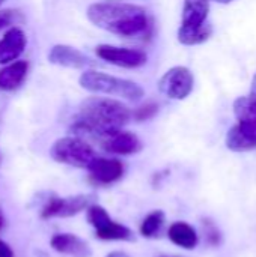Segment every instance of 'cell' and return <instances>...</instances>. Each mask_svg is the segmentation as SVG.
I'll return each instance as SVG.
<instances>
[{
	"label": "cell",
	"instance_id": "cell-1",
	"mask_svg": "<svg viewBox=\"0 0 256 257\" xmlns=\"http://www.w3.org/2000/svg\"><path fill=\"white\" fill-rule=\"evenodd\" d=\"M131 120V110L118 99L89 96L81 101L78 113L71 123V131L78 136H92L98 140L122 130Z\"/></svg>",
	"mask_w": 256,
	"mask_h": 257
},
{
	"label": "cell",
	"instance_id": "cell-2",
	"mask_svg": "<svg viewBox=\"0 0 256 257\" xmlns=\"http://www.w3.org/2000/svg\"><path fill=\"white\" fill-rule=\"evenodd\" d=\"M86 17L95 27L122 38L149 36L152 32V18L148 11L133 3H92L86 9Z\"/></svg>",
	"mask_w": 256,
	"mask_h": 257
},
{
	"label": "cell",
	"instance_id": "cell-3",
	"mask_svg": "<svg viewBox=\"0 0 256 257\" xmlns=\"http://www.w3.org/2000/svg\"><path fill=\"white\" fill-rule=\"evenodd\" d=\"M78 84L81 89L91 93H104L124 98L127 101H139L143 98L145 90L136 81L109 75L95 69H84L78 77Z\"/></svg>",
	"mask_w": 256,
	"mask_h": 257
},
{
	"label": "cell",
	"instance_id": "cell-4",
	"mask_svg": "<svg viewBox=\"0 0 256 257\" xmlns=\"http://www.w3.org/2000/svg\"><path fill=\"white\" fill-rule=\"evenodd\" d=\"M50 157L60 164L88 169L97 158L94 148L78 136H68L57 139L50 148Z\"/></svg>",
	"mask_w": 256,
	"mask_h": 257
},
{
	"label": "cell",
	"instance_id": "cell-5",
	"mask_svg": "<svg viewBox=\"0 0 256 257\" xmlns=\"http://www.w3.org/2000/svg\"><path fill=\"white\" fill-rule=\"evenodd\" d=\"M195 87V78L189 68L174 66L158 80V90L164 96L177 101L186 99Z\"/></svg>",
	"mask_w": 256,
	"mask_h": 257
},
{
	"label": "cell",
	"instance_id": "cell-6",
	"mask_svg": "<svg viewBox=\"0 0 256 257\" xmlns=\"http://www.w3.org/2000/svg\"><path fill=\"white\" fill-rule=\"evenodd\" d=\"M89 205H91V196L86 194H77L69 197L51 196L48 197V200L41 209V218L50 220V218L74 217L81 211H86Z\"/></svg>",
	"mask_w": 256,
	"mask_h": 257
},
{
	"label": "cell",
	"instance_id": "cell-7",
	"mask_svg": "<svg viewBox=\"0 0 256 257\" xmlns=\"http://www.w3.org/2000/svg\"><path fill=\"white\" fill-rule=\"evenodd\" d=\"M97 56L115 66L136 69L143 66L148 62V54L139 48H127V47H116L109 44H101L95 48Z\"/></svg>",
	"mask_w": 256,
	"mask_h": 257
},
{
	"label": "cell",
	"instance_id": "cell-8",
	"mask_svg": "<svg viewBox=\"0 0 256 257\" xmlns=\"http://www.w3.org/2000/svg\"><path fill=\"white\" fill-rule=\"evenodd\" d=\"M47 59L50 63L56 66H63V68H71V69L84 71V69H91L92 66H95V62L89 56H86L80 50L66 44L53 45L48 51Z\"/></svg>",
	"mask_w": 256,
	"mask_h": 257
},
{
	"label": "cell",
	"instance_id": "cell-9",
	"mask_svg": "<svg viewBox=\"0 0 256 257\" xmlns=\"http://www.w3.org/2000/svg\"><path fill=\"white\" fill-rule=\"evenodd\" d=\"M100 143L107 154L122 155V157L139 154L143 148L140 139L134 133L125 131L124 128L104 136L103 139H100Z\"/></svg>",
	"mask_w": 256,
	"mask_h": 257
},
{
	"label": "cell",
	"instance_id": "cell-10",
	"mask_svg": "<svg viewBox=\"0 0 256 257\" xmlns=\"http://www.w3.org/2000/svg\"><path fill=\"white\" fill-rule=\"evenodd\" d=\"M89 179L92 184L106 187L118 182L124 176V164L116 158H100L97 157L88 167Z\"/></svg>",
	"mask_w": 256,
	"mask_h": 257
},
{
	"label": "cell",
	"instance_id": "cell-11",
	"mask_svg": "<svg viewBox=\"0 0 256 257\" xmlns=\"http://www.w3.org/2000/svg\"><path fill=\"white\" fill-rule=\"evenodd\" d=\"M226 146L234 152H246L256 149V119L255 120H238L228 134Z\"/></svg>",
	"mask_w": 256,
	"mask_h": 257
},
{
	"label": "cell",
	"instance_id": "cell-12",
	"mask_svg": "<svg viewBox=\"0 0 256 257\" xmlns=\"http://www.w3.org/2000/svg\"><path fill=\"white\" fill-rule=\"evenodd\" d=\"M27 45L26 33L17 27H9L5 35L0 38V65L11 63L14 60H18V57L24 53Z\"/></svg>",
	"mask_w": 256,
	"mask_h": 257
},
{
	"label": "cell",
	"instance_id": "cell-13",
	"mask_svg": "<svg viewBox=\"0 0 256 257\" xmlns=\"http://www.w3.org/2000/svg\"><path fill=\"white\" fill-rule=\"evenodd\" d=\"M50 245L54 251L71 257H91L92 250L89 244L74 233H56L50 239Z\"/></svg>",
	"mask_w": 256,
	"mask_h": 257
},
{
	"label": "cell",
	"instance_id": "cell-14",
	"mask_svg": "<svg viewBox=\"0 0 256 257\" xmlns=\"http://www.w3.org/2000/svg\"><path fill=\"white\" fill-rule=\"evenodd\" d=\"M29 72L27 60H14L0 68V90L12 92L17 90L26 80Z\"/></svg>",
	"mask_w": 256,
	"mask_h": 257
},
{
	"label": "cell",
	"instance_id": "cell-15",
	"mask_svg": "<svg viewBox=\"0 0 256 257\" xmlns=\"http://www.w3.org/2000/svg\"><path fill=\"white\" fill-rule=\"evenodd\" d=\"M167 236L175 245H178L184 250H193L199 242L198 232L195 230L193 226H190L186 221L174 223L167 230Z\"/></svg>",
	"mask_w": 256,
	"mask_h": 257
},
{
	"label": "cell",
	"instance_id": "cell-16",
	"mask_svg": "<svg viewBox=\"0 0 256 257\" xmlns=\"http://www.w3.org/2000/svg\"><path fill=\"white\" fill-rule=\"evenodd\" d=\"M210 0H184L181 26H201L207 23Z\"/></svg>",
	"mask_w": 256,
	"mask_h": 257
},
{
	"label": "cell",
	"instance_id": "cell-17",
	"mask_svg": "<svg viewBox=\"0 0 256 257\" xmlns=\"http://www.w3.org/2000/svg\"><path fill=\"white\" fill-rule=\"evenodd\" d=\"M213 33V26L210 21L201 26H180L178 41L183 45H199L210 39Z\"/></svg>",
	"mask_w": 256,
	"mask_h": 257
},
{
	"label": "cell",
	"instance_id": "cell-18",
	"mask_svg": "<svg viewBox=\"0 0 256 257\" xmlns=\"http://www.w3.org/2000/svg\"><path fill=\"white\" fill-rule=\"evenodd\" d=\"M95 236L103 241H131L134 238L133 232L127 226L113 220H109L106 224L95 229Z\"/></svg>",
	"mask_w": 256,
	"mask_h": 257
},
{
	"label": "cell",
	"instance_id": "cell-19",
	"mask_svg": "<svg viewBox=\"0 0 256 257\" xmlns=\"http://www.w3.org/2000/svg\"><path fill=\"white\" fill-rule=\"evenodd\" d=\"M163 226H164V212L160 209L152 211L143 218L140 224V235L143 238H155L161 232Z\"/></svg>",
	"mask_w": 256,
	"mask_h": 257
},
{
	"label": "cell",
	"instance_id": "cell-20",
	"mask_svg": "<svg viewBox=\"0 0 256 257\" xmlns=\"http://www.w3.org/2000/svg\"><path fill=\"white\" fill-rule=\"evenodd\" d=\"M234 114L237 120H255L256 102L249 96H240L234 101Z\"/></svg>",
	"mask_w": 256,
	"mask_h": 257
},
{
	"label": "cell",
	"instance_id": "cell-21",
	"mask_svg": "<svg viewBox=\"0 0 256 257\" xmlns=\"http://www.w3.org/2000/svg\"><path fill=\"white\" fill-rule=\"evenodd\" d=\"M86 217H88L89 224L94 229H98L103 224H106L109 220H112L110 215L107 214V211L100 205H89L88 209H86Z\"/></svg>",
	"mask_w": 256,
	"mask_h": 257
},
{
	"label": "cell",
	"instance_id": "cell-22",
	"mask_svg": "<svg viewBox=\"0 0 256 257\" xmlns=\"http://www.w3.org/2000/svg\"><path fill=\"white\" fill-rule=\"evenodd\" d=\"M158 110H160L158 104L149 101V102H145V104L139 105L137 108H134V110L131 111V117H133L134 120H137V122H145V120L152 119V117L158 113Z\"/></svg>",
	"mask_w": 256,
	"mask_h": 257
},
{
	"label": "cell",
	"instance_id": "cell-23",
	"mask_svg": "<svg viewBox=\"0 0 256 257\" xmlns=\"http://www.w3.org/2000/svg\"><path fill=\"white\" fill-rule=\"evenodd\" d=\"M20 20H21V15H20L18 11H14V9H2L0 11V30L12 27Z\"/></svg>",
	"mask_w": 256,
	"mask_h": 257
},
{
	"label": "cell",
	"instance_id": "cell-24",
	"mask_svg": "<svg viewBox=\"0 0 256 257\" xmlns=\"http://www.w3.org/2000/svg\"><path fill=\"white\" fill-rule=\"evenodd\" d=\"M205 229H207V236H208L210 244H213V245L219 244V241H220V233H219V230L216 229V226H214L213 223H208V224H205Z\"/></svg>",
	"mask_w": 256,
	"mask_h": 257
},
{
	"label": "cell",
	"instance_id": "cell-25",
	"mask_svg": "<svg viewBox=\"0 0 256 257\" xmlns=\"http://www.w3.org/2000/svg\"><path fill=\"white\" fill-rule=\"evenodd\" d=\"M0 257H15L12 248L9 247V244L5 242L3 239H0Z\"/></svg>",
	"mask_w": 256,
	"mask_h": 257
},
{
	"label": "cell",
	"instance_id": "cell-26",
	"mask_svg": "<svg viewBox=\"0 0 256 257\" xmlns=\"http://www.w3.org/2000/svg\"><path fill=\"white\" fill-rule=\"evenodd\" d=\"M253 102H256V74L253 75V80H252V87H250V96H249Z\"/></svg>",
	"mask_w": 256,
	"mask_h": 257
},
{
	"label": "cell",
	"instance_id": "cell-27",
	"mask_svg": "<svg viewBox=\"0 0 256 257\" xmlns=\"http://www.w3.org/2000/svg\"><path fill=\"white\" fill-rule=\"evenodd\" d=\"M106 257H130L125 251H112V253H109Z\"/></svg>",
	"mask_w": 256,
	"mask_h": 257
},
{
	"label": "cell",
	"instance_id": "cell-28",
	"mask_svg": "<svg viewBox=\"0 0 256 257\" xmlns=\"http://www.w3.org/2000/svg\"><path fill=\"white\" fill-rule=\"evenodd\" d=\"M5 226H6V218H5V215H3V211L0 209V232L5 229Z\"/></svg>",
	"mask_w": 256,
	"mask_h": 257
},
{
	"label": "cell",
	"instance_id": "cell-29",
	"mask_svg": "<svg viewBox=\"0 0 256 257\" xmlns=\"http://www.w3.org/2000/svg\"><path fill=\"white\" fill-rule=\"evenodd\" d=\"M213 2H216V3H222V5H228V3H231V2H234V0H213Z\"/></svg>",
	"mask_w": 256,
	"mask_h": 257
},
{
	"label": "cell",
	"instance_id": "cell-30",
	"mask_svg": "<svg viewBox=\"0 0 256 257\" xmlns=\"http://www.w3.org/2000/svg\"><path fill=\"white\" fill-rule=\"evenodd\" d=\"M3 2H5V0H0V5H2V3H3Z\"/></svg>",
	"mask_w": 256,
	"mask_h": 257
}]
</instances>
